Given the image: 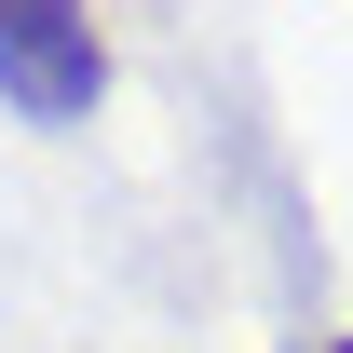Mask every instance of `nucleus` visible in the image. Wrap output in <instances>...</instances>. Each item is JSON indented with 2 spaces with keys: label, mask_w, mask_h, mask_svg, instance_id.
Returning a JSON list of instances; mask_svg holds the SVG:
<instances>
[{
  "label": "nucleus",
  "mask_w": 353,
  "mask_h": 353,
  "mask_svg": "<svg viewBox=\"0 0 353 353\" xmlns=\"http://www.w3.org/2000/svg\"><path fill=\"white\" fill-rule=\"evenodd\" d=\"M95 95H109L95 0H0V109L14 123H95Z\"/></svg>",
  "instance_id": "nucleus-1"
},
{
  "label": "nucleus",
  "mask_w": 353,
  "mask_h": 353,
  "mask_svg": "<svg viewBox=\"0 0 353 353\" xmlns=\"http://www.w3.org/2000/svg\"><path fill=\"white\" fill-rule=\"evenodd\" d=\"M312 353H353V340H312Z\"/></svg>",
  "instance_id": "nucleus-2"
}]
</instances>
